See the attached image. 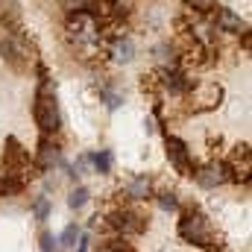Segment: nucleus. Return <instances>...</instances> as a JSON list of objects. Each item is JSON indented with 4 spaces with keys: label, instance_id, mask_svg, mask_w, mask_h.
I'll return each instance as SVG.
<instances>
[{
    "label": "nucleus",
    "instance_id": "nucleus-10",
    "mask_svg": "<svg viewBox=\"0 0 252 252\" xmlns=\"http://www.w3.org/2000/svg\"><path fill=\"white\" fill-rule=\"evenodd\" d=\"M121 196L132 199V202H144V199H153V182L147 176H135L126 182V188L121 190Z\"/></svg>",
    "mask_w": 252,
    "mask_h": 252
},
{
    "label": "nucleus",
    "instance_id": "nucleus-14",
    "mask_svg": "<svg viewBox=\"0 0 252 252\" xmlns=\"http://www.w3.org/2000/svg\"><path fill=\"white\" fill-rule=\"evenodd\" d=\"M115 59H118V62H132V59H135V44H132V38H126V35H118V38H115Z\"/></svg>",
    "mask_w": 252,
    "mask_h": 252
},
{
    "label": "nucleus",
    "instance_id": "nucleus-21",
    "mask_svg": "<svg viewBox=\"0 0 252 252\" xmlns=\"http://www.w3.org/2000/svg\"><path fill=\"white\" fill-rule=\"evenodd\" d=\"M38 244H41V252H59V241H56L50 232H41Z\"/></svg>",
    "mask_w": 252,
    "mask_h": 252
},
{
    "label": "nucleus",
    "instance_id": "nucleus-11",
    "mask_svg": "<svg viewBox=\"0 0 252 252\" xmlns=\"http://www.w3.org/2000/svg\"><path fill=\"white\" fill-rule=\"evenodd\" d=\"M193 179H196V185L205 190L217 188V185H223V179L217 176V170H214V164H208V167H196L193 170Z\"/></svg>",
    "mask_w": 252,
    "mask_h": 252
},
{
    "label": "nucleus",
    "instance_id": "nucleus-8",
    "mask_svg": "<svg viewBox=\"0 0 252 252\" xmlns=\"http://www.w3.org/2000/svg\"><path fill=\"white\" fill-rule=\"evenodd\" d=\"M161 88L170 94V97H185L190 88H193V79H188L179 67H161Z\"/></svg>",
    "mask_w": 252,
    "mask_h": 252
},
{
    "label": "nucleus",
    "instance_id": "nucleus-12",
    "mask_svg": "<svg viewBox=\"0 0 252 252\" xmlns=\"http://www.w3.org/2000/svg\"><path fill=\"white\" fill-rule=\"evenodd\" d=\"M97 252H138V250L126 241L124 235H112V238H106L103 244H97Z\"/></svg>",
    "mask_w": 252,
    "mask_h": 252
},
{
    "label": "nucleus",
    "instance_id": "nucleus-9",
    "mask_svg": "<svg viewBox=\"0 0 252 252\" xmlns=\"http://www.w3.org/2000/svg\"><path fill=\"white\" fill-rule=\"evenodd\" d=\"M214 21H217V32H232V35H241V32H247V24L241 21V15H238L235 9L217 6V15H214Z\"/></svg>",
    "mask_w": 252,
    "mask_h": 252
},
{
    "label": "nucleus",
    "instance_id": "nucleus-6",
    "mask_svg": "<svg viewBox=\"0 0 252 252\" xmlns=\"http://www.w3.org/2000/svg\"><path fill=\"white\" fill-rule=\"evenodd\" d=\"M164 147H167V158H170V164L182 173V176H193V170H196V164H193V158H190V150L188 144L182 141V138H176V135H164Z\"/></svg>",
    "mask_w": 252,
    "mask_h": 252
},
{
    "label": "nucleus",
    "instance_id": "nucleus-3",
    "mask_svg": "<svg viewBox=\"0 0 252 252\" xmlns=\"http://www.w3.org/2000/svg\"><path fill=\"white\" fill-rule=\"evenodd\" d=\"M147 214L135 205H124V208H115L112 214L103 217V229H109L112 235H124V238H132V235H144L147 232Z\"/></svg>",
    "mask_w": 252,
    "mask_h": 252
},
{
    "label": "nucleus",
    "instance_id": "nucleus-1",
    "mask_svg": "<svg viewBox=\"0 0 252 252\" xmlns=\"http://www.w3.org/2000/svg\"><path fill=\"white\" fill-rule=\"evenodd\" d=\"M32 118L41 129V135L53 138L62 129V115H59V103H56V85H53L44 64H38V88H35V100H32Z\"/></svg>",
    "mask_w": 252,
    "mask_h": 252
},
{
    "label": "nucleus",
    "instance_id": "nucleus-15",
    "mask_svg": "<svg viewBox=\"0 0 252 252\" xmlns=\"http://www.w3.org/2000/svg\"><path fill=\"white\" fill-rule=\"evenodd\" d=\"M156 202H158L161 211H179V205H182L176 190H161V193H156Z\"/></svg>",
    "mask_w": 252,
    "mask_h": 252
},
{
    "label": "nucleus",
    "instance_id": "nucleus-7",
    "mask_svg": "<svg viewBox=\"0 0 252 252\" xmlns=\"http://www.w3.org/2000/svg\"><path fill=\"white\" fill-rule=\"evenodd\" d=\"M35 167L38 170H53V167H62L64 158H62V147L59 141H53L50 135H41L38 138V147H35Z\"/></svg>",
    "mask_w": 252,
    "mask_h": 252
},
{
    "label": "nucleus",
    "instance_id": "nucleus-16",
    "mask_svg": "<svg viewBox=\"0 0 252 252\" xmlns=\"http://www.w3.org/2000/svg\"><path fill=\"white\" fill-rule=\"evenodd\" d=\"M79 235H82V232H79V226H76V223L64 226V232L56 238V241H59V250H73V247H76V241H79Z\"/></svg>",
    "mask_w": 252,
    "mask_h": 252
},
{
    "label": "nucleus",
    "instance_id": "nucleus-13",
    "mask_svg": "<svg viewBox=\"0 0 252 252\" xmlns=\"http://www.w3.org/2000/svg\"><path fill=\"white\" fill-rule=\"evenodd\" d=\"M88 161L94 164V170H97V173H103V176H106V173H112V161H115V158H112V150H97V153H91V156H88Z\"/></svg>",
    "mask_w": 252,
    "mask_h": 252
},
{
    "label": "nucleus",
    "instance_id": "nucleus-2",
    "mask_svg": "<svg viewBox=\"0 0 252 252\" xmlns=\"http://www.w3.org/2000/svg\"><path fill=\"white\" fill-rule=\"evenodd\" d=\"M179 238L190 244V247H199L205 252H220L217 247V238H214V229L208 223V217L199 211V208H188L179 220Z\"/></svg>",
    "mask_w": 252,
    "mask_h": 252
},
{
    "label": "nucleus",
    "instance_id": "nucleus-17",
    "mask_svg": "<svg viewBox=\"0 0 252 252\" xmlns=\"http://www.w3.org/2000/svg\"><path fill=\"white\" fill-rule=\"evenodd\" d=\"M50 211H53V205H50L47 196H35V199H32V217H35L38 223H44V220L50 217Z\"/></svg>",
    "mask_w": 252,
    "mask_h": 252
},
{
    "label": "nucleus",
    "instance_id": "nucleus-20",
    "mask_svg": "<svg viewBox=\"0 0 252 252\" xmlns=\"http://www.w3.org/2000/svg\"><path fill=\"white\" fill-rule=\"evenodd\" d=\"M91 3H94V0H62V6H64L67 15H73V12H85Z\"/></svg>",
    "mask_w": 252,
    "mask_h": 252
},
{
    "label": "nucleus",
    "instance_id": "nucleus-4",
    "mask_svg": "<svg viewBox=\"0 0 252 252\" xmlns=\"http://www.w3.org/2000/svg\"><path fill=\"white\" fill-rule=\"evenodd\" d=\"M0 56H3V62L9 64L15 73H27L30 64H32V47L27 44V35L24 32L3 35L0 38Z\"/></svg>",
    "mask_w": 252,
    "mask_h": 252
},
{
    "label": "nucleus",
    "instance_id": "nucleus-23",
    "mask_svg": "<svg viewBox=\"0 0 252 252\" xmlns=\"http://www.w3.org/2000/svg\"><path fill=\"white\" fill-rule=\"evenodd\" d=\"M73 252H88V238H85V235H79V241H76Z\"/></svg>",
    "mask_w": 252,
    "mask_h": 252
},
{
    "label": "nucleus",
    "instance_id": "nucleus-5",
    "mask_svg": "<svg viewBox=\"0 0 252 252\" xmlns=\"http://www.w3.org/2000/svg\"><path fill=\"white\" fill-rule=\"evenodd\" d=\"M30 164H32V156H30V150L18 141V138H6V147H3V173L6 176H21L24 179V173L30 170Z\"/></svg>",
    "mask_w": 252,
    "mask_h": 252
},
{
    "label": "nucleus",
    "instance_id": "nucleus-18",
    "mask_svg": "<svg viewBox=\"0 0 252 252\" xmlns=\"http://www.w3.org/2000/svg\"><path fill=\"white\" fill-rule=\"evenodd\" d=\"M88 196H91V193H88V188H82V185H76V188L70 190V196H67V205L79 211V208H82V205L88 202Z\"/></svg>",
    "mask_w": 252,
    "mask_h": 252
},
{
    "label": "nucleus",
    "instance_id": "nucleus-24",
    "mask_svg": "<svg viewBox=\"0 0 252 252\" xmlns=\"http://www.w3.org/2000/svg\"><path fill=\"white\" fill-rule=\"evenodd\" d=\"M252 47V38H250V32H244V50H250Z\"/></svg>",
    "mask_w": 252,
    "mask_h": 252
},
{
    "label": "nucleus",
    "instance_id": "nucleus-19",
    "mask_svg": "<svg viewBox=\"0 0 252 252\" xmlns=\"http://www.w3.org/2000/svg\"><path fill=\"white\" fill-rule=\"evenodd\" d=\"M100 100L106 103V109H109V112H115V109L124 103V97H121L118 91H112V88H100Z\"/></svg>",
    "mask_w": 252,
    "mask_h": 252
},
{
    "label": "nucleus",
    "instance_id": "nucleus-22",
    "mask_svg": "<svg viewBox=\"0 0 252 252\" xmlns=\"http://www.w3.org/2000/svg\"><path fill=\"white\" fill-rule=\"evenodd\" d=\"M185 3H188L190 9L202 12V15H205V12H214V9H217V3H214V0H185Z\"/></svg>",
    "mask_w": 252,
    "mask_h": 252
}]
</instances>
